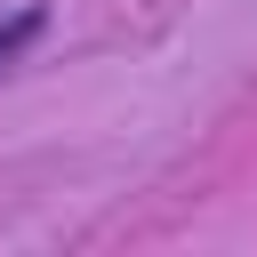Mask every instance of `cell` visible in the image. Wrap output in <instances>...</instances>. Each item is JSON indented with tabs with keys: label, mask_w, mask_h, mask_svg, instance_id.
Here are the masks:
<instances>
[{
	"label": "cell",
	"mask_w": 257,
	"mask_h": 257,
	"mask_svg": "<svg viewBox=\"0 0 257 257\" xmlns=\"http://www.w3.org/2000/svg\"><path fill=\"white\" fill-rule=\"evenodd\" d=\"M40 32H48V0H24V8H8V16H0V64H16V56H24Z\"/></svg>",
	"instance_id": "6da1fadb"
}]
</instances>
